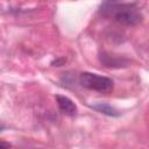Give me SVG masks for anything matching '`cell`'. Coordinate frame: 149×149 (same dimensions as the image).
<instances>
[{"label":"cell","mask_w":149,"mask_h":149,"mask_svg":"<svg viewBox=\"0 0 149 149\" xmlns=\"http://www.w3.org/2000/svg\"><path fill=\"white\" fill-rule=\"evenodd\" d=\"M100 12L104 16L111 17L114 21L126 26H136L142 21V14L133 5L108 1L101 6Z\"/></svg>","instance_id":"1"},{"label":"cell","mask_w":149,"mask_h":149,"mask_svg":"<svg viewBox=\"0 0 149 149\" xmlns=\"http://www.w3.org/2000/svg\"><path fill=\"white\" fill-rule=\"evenodd\" d=\"M79 83L87 90L101 93H108L113 90V80L111 78L92 72H81L79 76Z\"/></svg>","instance_id":"2"},{"label":"cell","mask_w":149,"mask_h":149,"mask_svg":"<svg viewBox=\"0 0 149 149\" xmlns=\"http://www.w3.org/2000/svg\"><path fill=\"white\" fill-rule=\"evenodd\" d=\"M55 98H56V101H57V105L61 112H63L64 114L69 116H73L77 114V106L70 98L65 95H61V94H57Z\"/></svg>","instance_id":"3"},{"label":"cell","mask_w":149,"mask_h":149,"mask_svg":"<svg viewBox=\"0 0 149 149\" xmlns=\"http://www.w3.org/2000/svg\"><path fill=\"white\" fill-rule=\"evenodd\" d=\"M100 61L101 63L105 65V66H108V68H121V66H127L128 64V61H123L121 58H116L114 56H109V55H106V54H102L100 56Z\"/></svg>","instance_id":"4"},{"label":"cell","mask_w":149,"mask_h":149,"mask_svg":"<svg viewBox=\"0 0 149 149\" xmlns=\"http://www.w3.org/2000/svg\"><path fill=\"white\" fill-rule=\"evenodd\" d=\"M92 108H94L95 111H98L102 114L109 115V116H119L120 115L118 109H115L114 107H112V106H109L108 104H105V102H98L95 105H92Z\"/></svg>","instance_id":"5"},{"label":"cell","mask_w":149,"mask_h":149,"mask_svg":"<svg viewBox=\"0 0 149 149\" xmlns=\"http://www.w3.org/2000/svg\"><path fill=\"white\" fill-rule=\"evenodd\" d=\"M10 147H12V144L9 142H6L3 140H0V149H2V148H10Z\"/></svg>","instance_id":"6"}]
</instances>
